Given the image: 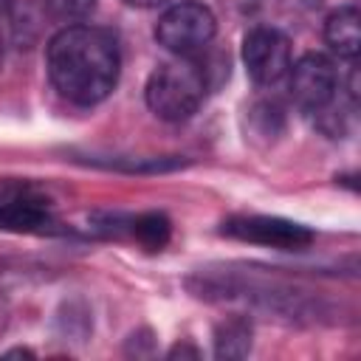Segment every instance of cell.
Segmentation results:
<instances>
[{
  "label": "cell",
  "mask_w": 361,
  "mask_h": 361,
  "mask_svg": "<svg viewBox=\"0 0 361 361\" xmlns=\"http://www.w3.org/2000/svg\"><path fill=\"white\" fill-rule=\"evenodd\" d=\"M48 79L62 99L79 107L104 102L121 73L118 42L96 25H65L45 51Z\"/></svg>",
  "instance_id": "obj_1"
},
{
  "label": "cell",
  "mask_w": 361,
  "mask_h": 361,
  "mask_svg": "<svg viewBox=\"0 0 361 361\" xmlns=\"http://www.w3.org/2000/svg\"><path fill=\"white\" fill-rule=\"evenodd\" d=\"M144 99L158 118L186 121L206 99V68L195 56H172L149 73Z\"/></svg>",
  "instance_id": "obj_2"
},
{
  "label": "cell",
  "mask_w": 361,
  "mask_h": 361,
  "mask_svg": "<svg viewBox=\"0 0 361 361\" xmlns=\"http://www.w3.org/2000/svg\"><path fill=\"white\" fill-rule=\"evenodd\" d=\"M217 34V20L209 6L197 0H178L164 8L155 23V39L172 56H195Z\"/></svg>",
  "instance_id": "obj_3"
},
{
  "label": "cell",
  "mask_w": 361,
  "mask_h": 361,
  "mask_svg": "<svg viewBox=\"0 0 361 361\" xmlns=\"http://www.w3.org/2000/svg\"><path fill=\"white\" fill-rule=\"evenodd\" d=\"M56 226L51 197L31 180L0 178V231L42 234Z\"/></svg>",
  "instance_id": "obj_4"
},
{
  "label": "cell",
  "mask_w": 361,
  "mask_h": 361,
  "mask_svg": "<svg viewBox=\"0 0 361 361\" xmlns=\"http://www.w3.org/2000/svg\"><path fill=\"white\" fill-rule=\"evenodd\" d=\"M288 87H290L293 102L302 110L322 113L336 99V90L341 87V82H338V71L333 59L310 51V54H302L296 62H290Z\"/></svg>",
  "instance_id": "obj_5"
},
{
  "label": "cell",
  "mask_w": 361,
  "mask_h": 361,
  "mask_svg": "<svg viewBox=\"0 0 361 361\" xmlns=\"http://www.w3.org/2000/svg\"><path fill=\"white\" fill-rule=\"evenodd\" d=\"M223 234L265 245V248H279V251H302L313 243V231L302 223L285 220V217H271V214H240L228 217L223 223Z\"/></svg>",
  "instance_id": "obj_6"
},
{
  "label": "cell",
  "mask_w": 361,
  "mask_h": 361,
  "mask_svg": "<svg viewBox=\"0 0 361 361\" xmlns=\"http://www.w3.org/2000/svg\"><path fill=\"white\" fill-rule=\"evenodd\" d=\"M293 56H290V39L279 28H251L243 39V65L248 76L257 85H276L282 76H288Z\"/></svg>",
  "instance_id": "obj_7"
},
{
  "label": "cell",
  "mask_w": 361,
  "mask_h": 361,
  "mask_svg": "<svg viewBox=\"0 0 361 361\" xmlns=\"http://www.w3.org/2000/svg\"><path fill=\"white\" fill-rule=\"evenodd\" d=\"M324 39L333 48V54L344 59H355L361 51V14L353 3L338 6L324 20Z\"/></svg>",
  "instance_id": "obj_8"
},
{
  "label": "cell",
  "mask_w": 361,
  "mask_h": 361,
  "mask_svg": "<svg viewBox=\"0 0 361 361\" xmlns=\"http://www.w3.org/2000/svg\"><path fill=\"white\" fill-rule=\"evenodd\" d=\"M251 322L245 316H228L214 327V355L217 358H245L251 350Z\"/></svg>",
  "instance_id": "obj_9"
},
{
  "label": "cell",
  "mask_w": 361,
  "mask_h": 361,
  "mask_svg": "<svg viewBox=\"0 0 361 361\" xmlns=\"http://www.w3.org/2000/svg\"><path fill=\"white\" fill-rule=\"evenodd\" d=\"M127 237H133L138 245L149 251H161L169 243L172 223L164 212H144V214H130L127 217Z\"/></svg>",
  "instance_id": "obj_10"
},
{
  "label": "cell",
  "mask_w": 361,
  "mask_h": 361,
  "mask_svg": "<svg viewBox=\"0 0 361 361\" xmlns=\"http://www.w3.org/2000/svg\"><path fill=\"white\" fill-rule=\"evenodd\" d=\"M45 8L56 20H82L96 8V0H45Z\"/></svg>",
  "instance_id": "obj_11"
},
{
  "label": "cell",
  "mask_w": 361,
  "mask_h": 361,
  "mask_svg": "<svg viewBox=\"0 0 361 361\" xmlns=\"http://www.w3.org/2000/svg\"><path fill=\"white\" fill-rule=\"evenodd\" d=\"M197 355H200V350L192 344H175L169 350V358H197Z\"/></svg>",
  "instance_id": "obj_12"
},
{
  "label": "cell",
  "mask_w": 361,
  "mask_h": 361,
  "mask_svg": "<svg viewBox=\"0 0 361 361\" xmlns=\"http://www.w3.org/2000/svg\"><path fill=\"white\" fill-rule=\"evenodd\" d=\"M124 3L135 8H158V6H169L172 0H124Z\"/></svg>",
  "instance_id": "obj_13"
},
{
  "label": "cell",
  "mask_w": 361,
  "mask_h": 361,
  "mask_svg": "<svg viewBox=\"0 0 361 361\" xmlns=\"http://www.w3.org/2000/svg\"><path fill=\"white\" fill-rule=\"evenodd\" d=\"M11 6H14V0H0V17H6L11 11Z\"/></svg>",
  "instance_id": "obj_14"
},
{
  "label": "cell",
  "mask_w": 361,
  "mask_h": 361,
  "mask_svg": "<svg viewBox=\"0 0 361 361\" xmlns=\"http://www.w3.org/2000/svg\"><path fill=\"white\" fill-rule=\"evenodd\" d=\"M6 355H34L31 350H25V347H14V350H8Z\"/></svg>",
  "instance_id": "obj_15"
},
{
  "label": "cell",
  "mask_w": 361,
  "mask_h": 361,
  "mask_svg": "<svg viewBox=\"0 0 361 361\" xmlns=\"http://www.w3.org/2000/svg\"><path fill=\"white\" fill-rule=\"evenodd\" d=\"M0 62H3V42H0Z\"/></svg>",
  "instance_id": "obj_16"
}]
</instances>
